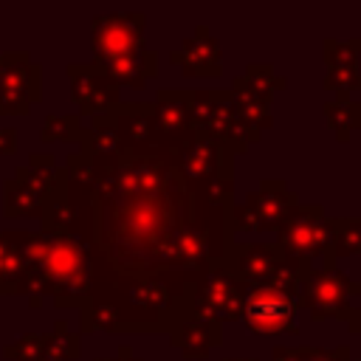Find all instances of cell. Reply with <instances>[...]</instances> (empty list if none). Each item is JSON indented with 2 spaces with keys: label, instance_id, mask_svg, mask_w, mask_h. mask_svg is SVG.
<instances>
[{
  "label": "cell",
  "instance_id": "cell-21",
  "mask_svg": "<svg viewBox=\"0 0 361 361\" xmlns=\"http://www.w3.org/2000/svg\"><path fill=\"white\" fill-rule=\"evenodd\" d=\"M82 353V341L76 333L68 330V322L59 319L54 324V333H45V347L39 361H73Z\"/></svg>",
  "mask_w": 361,
  "mask_h": 361
},
{
  "label": "cell",
  "instance_id": "cell-32",
  "mask_svg": "<svg viewBox=\"0 0 361 361\" xmlns=\"http://www.w3.org/2000/svg\"><path fill=\"white\" fill-rule=\"evenodd\" d=\"M96 361H110V358H96Z\"/></svg>",
  "mask_w": 361,
  "mask_h": 361
},
{
  "label": "cell",
  "instance_id": "cell-5",
  "mask_svg": "<svg viewBox=\"0 0 361 361\" xmlns=\"http://www.w3.org/2000/svg\"><path fill=\"white\" fill-rule=\"evenodd\" d=\"M189 116H192V133L214 141L220 147H228L234 155L245 152L248 144L259 141L243 121L231 90H189Z\"/></svg>",
  "mask_w": 361,
  "mask_h": 361
},
{
  "label": "cell",
  "instance_id": "cell-4",
  "mask_svg": "<svg viewBox=\"0 0 361 361\" xmlns=\"http://www.w3.org/2000/svg\"><path fill=\"white\" fill-rule=\"evenodd\" d=\"M313 262H299L288 257L282 271L262 282L245 285L243 296V322L257 336H276V333H296V313H299V279Z\"/></svg>",
  "mask_w": 361,
  "mask_h": 361
},
{
  "label": "cell",
  "instance_id": "cell-11",
  "mask_svg": "<svg viewBox=\"0 0 361 361\" xmlns=\"http://www.w3.org/2000/svg\"><path fill=\"white\" fill-rule=\"evenodd\" d=\"M42 102V68L28 51H3L0 116H28Z\"/></svg>",
  "mask_w": 361,
  "mask_h": 361
},
{
  "label": "cell",
  "instance_id": "cell-16",
  "mask_svg": "<svg viewBox=\"0 0 361 361\" xmlns=\"http://www.w3.org/2000/svg\"><path fill=\"white\" fill-rule=\"evenodd\" d=\"M322 56L327 65L324 73V90H336V102H350L353 90L361 87V37H353L347 42H338L333 37H324Z\"/></svg>",
  "mask_w": 361,
  "mask_h": 361
},
{
  "label": "cell",
  "instance_id": "cell-31",
  "mask_svg": "<svg viewBox=\"0 0 361 361\" xmlns=\"http://www.w3.org/2000/svg\"><path fill=\"white\" fill-rule=\"evenodd\" d=\"M0 73H3V54H0Z\"/></svg>",
  "mask_w": 361,
  "mask_h": 361
},
{
  "label": "cell",
  "instance_id": "cell-10",
  "mask_svg": "<svg viewBox=\"0 0 361 361\" xmlns=\"http://www.w3.org/2000/svg\"><path fill=\"white\" fill-rule=\"evenodd\" d=\"M285 87V76H276L274 65H248L243 76L231 82L234 104L245 121V127L259 138L268 127H274L271 102L276 90Z\"/></svg>",
  "mask_w": 361,
  "mask_h": 361
},
{
  "label": "cell",
  "instance_id": "cell-7",
  "mask_svg": "<svg viewBox=\"0 0 361 361\" xmlns=\"http://www.w3.org/2000/svg\"><path fill=\"white\" fill-rule=\"evenodd\" d=\"M59 166L48 152H31L25 166H17L11 178L3 180V217L28 220L42 217L48 195L56 189Z\"/></svg>",
  "mask_w": 361,
  "mask_h": 361
},
{
  "label": "cell",
  "instance_id": "cell-14",
  "mask_svg": "<svg viewBox=\"0 0 361 361\" xmlns=\"http://www.w3.org/2000/svg\"><path fill=\"white\" fill-rule=\"evenodd\" d=\"M65 71L71 79V99L82 116H90V118L107 116L121 104V87L99 65L71 62Z\"/></svg>",
  "mask_w": 361,
  "mask_h": 361
},
{
  "label": "cell",
  "instance_id": "cell-1",
  "mask_svg": "<svg viewBox=\"0 0 361 361\" xmlns=\"http://www.w3.org/2000/svg\"><path fill=\"white\" fill-rule=\"evenodd\" d=\"M87 158V155H85ZM93 237L121 274L209 271L223 265L217 245L195 220L189 189L166 149L90 155Z\"/></svg>",
  "mask_w": 361,
  "mask_h": 361
},
{
  "label": "cell",
  "instance_id": "cell-20",
  "mask_svg": "<svg viewBox=\"0 0 361 361\" xmlns=\"http://www.w3.org/2000/svg\"><path fill=\"white\" fill-rule=\"evenodd\" d=\"M23 259L14 231H0V296H17Z\"/></svg>",
  "mask_w": 361,
  "mask_h": 361
},
{
  "label": "cell",
  "instance_id": "cell-19",
  "mask_svg": "<svg viewBox=\"0 0 361 361\" xmlns=\"http://www.w3.org/2000/svg\"><path fill=\"white\" fill-rule=\"evenodd\" d=\"M118 87H133L141 90L147 85V79H152L158 73V54L149 48H141L135 54H127L121 59H113L102 68Z\"/></svg>",
  "mask_w": 361,
  "mask_h": 361
},
{
  "label": "cell",
  "instance_id": "cell-17",
  "mask_svg": "<svg viewBox=\"0 0 361 361\" xmlns=\"http://www.w3.org/2000/svg\"><path fill=\"white\" fill-rule=\"evenodd\" d=\"M169 62L180 65L186 76H220L223 73V51L206 25H197L192 37H186L180 48L169 54Z\"/></svg>",
  "mask_w": 361,
  "mask_h": 361
},
{
  "label": "cell",
  "instance_id": "cell-2",
  "mask_svg": "<svg viewBox=\"0 0 361 361\" xmlns=\"http://www.w3.org/2000/svg\"><path fill=\"white\" fill-rule=\"evenodd\" d=\"M197 271L121 274L93 251V285L82 310V333H172L192 313Z\"/></svg>",
  "mask_w": 361,
  "mask_h": 361
},
{
  "label": "cell",
  "instance_id": "cell-6",
  "mask_svg": "<svg viewBox=\"0 0 361 361\" xmlns=\"http://www.w3.org/2000/svg\"><path fill=\"white\" fill-rule=\"evenodd\" d=\"M361 296V282L336 268L333 257H324V268H307L299 279V307L313 319H347L353 302Z\"/></svg>",
  "mask_w": 361,
  "mask_h": 361
},
{
  "label": "cell",
  "instance_id": "cell-30",
  "mask_svg": "<svg viewBox=\"0 0 361 361\" xmlns=\"http://www.w3.org/2000/svg\"><path fill=\"white\" fill-rule=\"evenodd\" d=\"M355 104H358V102H355ZM355 130L361 133V104H358V127H355Z\"/></svg>",
  "mask_w": 361,
  "mask_h": 361
},
{
  "label": "cell",
  "instance_id": "cell-24",
  "mask_svg": "<svg viewBox=\"0 0 361 361\" xmlns=\"http://www.w3.org/2000/svg\"><path fill=\"white\" fill-rule=\"evenodd\" d=\"M82 135V124L79 116H48L42 130H39V141L42 144H54V141H65V144H79Z\"/></svg>",
  "mask_w": 361,
  "mask_h": 361
},
{
  "label": "cell",
  "instance_id": "cell-23",
  "mask_svg": "<svg viewBox=\"0 0 361 361\" xmlns=\"http://www.w3.org/2000/svg\"><path fill=\"white\" fill-rule=\"evenodd\" d=\"M324 118L330 124V130L336 133V138L341 144H347L358 127V104L355 102H324Z\"/></svg>",
  "mask_w": 361,
  "mask_h": 361
},
{
  "label": "cell",
  "instance_id": "cell-15",
  "mask_svg": "<svg viewBox=\"0 0 361 361\" xmlns=\"http://www.w3.org/2000/svg\"><path fill=\"white\" fill-rule=\"evenodd\" d=\"M285 262L288 254L279 243H231L223 259V271L243 285H262L274 279Z\"/></svg>",
  "mask_w": 361,
  "mask_h": 361
},
{
  "label": "cell",
  "instance_id": "cell-33",
  "mask_svg": "<svg viewBox=\"0 0 361 361\" xmlns=\"http://www.w3.org/2000/svg\"><path fill=\"white\" fill-rule=\"evenodd\" d=\"M358 90H361V87H358ZM358 104H361V102H358Z\"/></svg>",
  "mask_w": 361,
  "mask_h": 361
},
{
  "label": "cell",
  "instance_id": "cell-8",
  "mask_svg": "<svg viewBox=\"0 0 361 361\" xmlns=\"http://www.w3.org/2000/svg\"><path fill=\"white\" fill-rule=\"evenodd\" d=\"M299 206V197L293 189H288L279 178H265L254 192L243 197V203H234L228 212V228L240 231H276L282 220Z\"/></svg>",
  "mask_w": 361,
  "mask_h": 361
},
{
  "label": "cell",
  "instance_id": "cell-25",
  "mask_svg": "<svg viewBox=\"0 0 361 361\" xmlns=\"http://www.w3.org/2000/svg\"><path fill=\"white\" fill-rule=\"evenodd\" d=\"M42 347H45V333H25L14 344H6L3 355L8 361H39Z\"/></svg>",
  "mask_w": 361,
  "mask_h": 361
},
{
  "label": "cell",
  "instance_id": "cell-27",
  "mask_svg": "<svg viewBox=\"0 0 361 361\" xmlns=\"http://www.w3.org/2000/svg\"><path fill=\"white\" fill-rule=\"evenodd\" d=\"M14 152H17V130L0 127V155H14Z\"/></svg>",
  "mask_w": 361,
  "mask_h": 361
},
{
  "label": "cell",
  "instance_id": "cell-34",
  "mask_svg": "<svg viewBox=\"0 0 361 361\" xmlns=\"http://www.w3.org/2000/svg\"><path fill=\"white\" fill-rule=\"evenodd\" d=\"M358 361H361V358H358Z\"/></svg>",
  "mask_w": 361,
  "mask_h": 361
},
{
  "label": "cell",
  "instance_id": "cell-12",
  "mask_svg": "<svg viewBox=\"0 0 361 361\" xmlns=\"http://www.w3.org/2000/svg\"><path fill=\"white\" fill-rule=\"evenodd\" d=\"M90 48H93V65H99V68H104L113 59L141 51L144 48V14L121 11V14L93 17Z\"/></svg>",
  "mask_w": 361,
  "mask_h": 361
},
{
  "label": "cell",
  "instance_id": "cell-26",
  "mask_svg": "<svg viewBox=\"0 0 361 361\" xmlns=\"http://www.w3.org/2000/svg\"><path fill=\"white\" fill-rule=\"evenodd\" d=\"M305 361H353L350 347L341 344L336 350H324V347H307L305 344Z\"/></svg>",
  "mask_w": 361,
  "mask_h": 361
},
{
  "label": "cell",
  "instance_id": "cell-3",
  "mask_svg": "<svg viewBox=\"0 0 361 361\" xmlns=\"http://www.w3.org/2000/svg\"><path fill=\"white\" fill-rule=\"evenodd\" d=\"M14 234L23 259L17 296H28L31 307H42V296H51L56 307H82L93 285L96 243L79 240L73 234Z\"/></svg>",
  "mask_w": 361,
  "mask_h": 361
},
{
  "label": "cell",
  "instance_id": "cell-9",
  "mask_svg": "<svg viewBox=\"0 0 361 361\" xmlns=\"http://www.w3.org/2000/svg\"><path fill=\"white\" fill-rule=\"evenodd\" d=\"M276 243L282 251L299 262H313L316 257H333L330 251V217L324 206H296L276 228ZM336 259V257H333Z\"/></svg>",
  "mask_w": 361,
  "mask_h": 361
},
{
  "label": "cell",
  "instance_id": "cell-18",
  "mask_svg": "<svg viewBox=\"0 0 361 361\" xmlns=\"http://www.w3.org/2000/svg\"><path fill=\"white\" fill-rule=\"evenodd\" d=\"M169 338H172V347H178L183 353V358H192V361L206 358L223 341V324L189 313L183 322L175 324Z\"/></svg>",
  "mask_w": 361,
  "mask_h": 361
},
{
  "label": "cell",
  "instance_id": "cell-22",
  "mask_svg": "<svg viewBox=\"0 0 361 361\" xmlns=\"http://www.w3.org/2000/svg\"><path fill=\"white\" fill-rule=\"evenodd\" d=\"M330 251L336 259L361 254V217L330 220Z\"/></svg>",
  "mask_w": 361,
  "mask_h": 361
},
{
  "label": "cell",
  "instance_id": "cell-13",
  "mask_svg": "<svg viewBox=\"0 0 361 361\" xmlns=\"http://www.w3.org/2000/svg\"><path fill=\"white\" fill-rule=\"evenodd\" d=\"M243 296H245V285L228 276L223 265L200 271L192 293V316H200L217 324L237 322L243 316Z\"/></svg>",
  "mask_w": 361,
  "mask_h": 361
},
{
  "label": "cell",
  "instance_id": "cell-28",
  "mask_svg": "<svg viewBox=\"0 0 361 361\" xmlns=\"http://www.w3.org/2000/svg\"><path fill=\"white\" fill-rule=\"evenodd\" d=\"M344 322H347V330H350L353 336H361V307H353Z\"/></svg>",
  "mask_w": 361,
  "mask_h": 361
},
{
  "label": "cell",
  "instance_id": "cell-29",
  "mask_svg": "<svg viewBox=\"0 0 361 361\" xmlns=\"http://www.w3.org/2000/svg\"><path fill=\"white\" fill-rule=\"evenodd\" d=\"M223 361H257V358H223Z\"/></svg>",
  "mask_w": 361,
  "mask_h": 361
}]
</instances>
